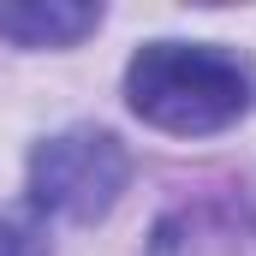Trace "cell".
<instances>
[{
    "label": "cell",
    "mask_w": 256,
    "mask_h": 256,
    "mask_svg": "<svg viewBox=\"0 0 256 256\" xmlns=\"http://www.w3.org/2000/svg\"><path fill=\"white\" fill-rule=\"evenodd\" d=\"M250 102L256 66L226 42H143L126 66V108L167 137H214Z\"/></svg>",
    "instance_id": "6da1fadb"
},
{
    "label": "cell",
    "mask_w": 256,
    "mask_h": 256,
    "mask_svg": "<svg viewBox=\"0 0 256 256\" xmlns=\"http://www.w3.org/2000/svg\"><path fill=\"white\" fill-rule=\"evenodd\" d=\"M126 185H131V149L108 126H66L42 137L30 149V173H24L30 202L72 226L108 220Z\"/></svg>",
    "instance_id": "7a4b0ae2"
},
{
    "label": "cell",
    "mask_w": 256,
    "mask_h": 256,
    "mask_svg": "<svg viewBox=\"0 0 256 256\" xmlns=\"http://www.w3.org/2000/svg\"><path fill=\"white\" fill-rule=\"evenodd\" d=\"M102 30V6L90 0H0V36L18 48H78Z\"/></svg>",
    "instance_id": "3957f363"
},
{
    "label": "cell",
    "mask_w": 256,
    "mask_h": 256,
    "mask_svg": "<svg viewBox=\"0 0 256 256\" xmlns=\"http://www.w3.org/2000/svg\"><path fill=\"white\" fill-rule=\"evenodd\" d=\"M0 256H48V238H42L36 226L0 220Z\"/></svg>",
    "instance_id": "277c9868"
}]
</instances>
